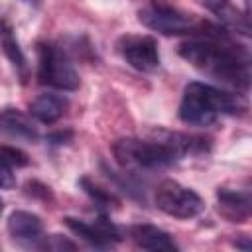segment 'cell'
<instances>
[{"label": "cell", "instance_id": "14", "mask_svg": "<svg viewBox=\"0 0 252 252\" xmlns=\"http://www.w3.org/2000/svg\"><path fill=\"white\" fill-rule=\"evenodd\" d=\"M0 45H2L4 53H6V57L10 59V63L14 65V69L18 71V75L22 77V81H26L28 79V61H26V55H24V51H22V47H20L14 32H12V28L4 20H0Z\"/></svg>", "mask_w": 252, "mask_h": 252}, {"label": "cell", "instance_id": "7", "mask_svg": "<svg viewBox=\"0 0 252 252\" xmlns=\"http://www.w3.org/2000/svg\"><path fill=\"white\" fill-rule=\"evenodd\" d=\"M158 39L152 35L124 33L116 41V51L120 57L140 73H154L159 69V49Z\"/></svg>", "mask_w": 252, "mask_h": 252}, {"label": "cell", "instance_id": "3", "mask_svg": "<svg viewBox=\"0 0 252 252\" xmlns=\"http://www.w3.org/2000/svg\"><path fill=\"white\" fill-rule=\"evenodd\" d=\"M248 102L240 93H228L209 83L191 81L183 89L179 102V120L189 126H211L219 116H240Z\"/></svg>", "mask_w": 252, "mask_h": 252}, {"label": "cell", "instance_id": "17", "mask_svg": "<svg viewBox=\"0 0 252 252\" xmlns=\"http://www.w3.org/2000/svg\"><path fill=\"white\" fill-rule=\"evenodd\" d=\"M0 154H2V158H4L12 167H24V165L30 163L28 156H26L22 150L14 148V146H0Z\"/></svg>", "mask_w": 252, "mask_h": 252}, {"label": "cell", "instance_id": "15", "mask_svg": "<svg viewBox=\"0 0 252 252\" xmlns=\"http://www.w3.org/2000/svg\"><path fill=\"white\" fill-rule=\"evenodd\" d=\"M79 187H81V189L91 197V201H93L98 209H102V211L116 209V207L120 205V199H118L112 191L100 187L98 183H94V181H93L91 177H87V175H83V177L79 179Z\"/></svg>", "mask_w": 252, "mask_h": 252}, {"label": "cell", "instance_id": "10", "mask_svg": "<svg viewBox=\"0 0 252 252\" xmlns=\"http://www.w3.org/2000/svg\"><path fill=\"white\" fill-rule=\"evenodd\" d=\"M219 213L228 222H246L252 213V195L248 187H219Z\"/></svg>", "mask_w": 252, "mask_h": 252}, {"label": "cell", "instance_id": "1", "mask_svg": "<svg viewBox=\"0 0 252 252\" xmlns=\"http://www.w3.org/2000/svg\"><path fill=\"white\" fill-rule=\"evenodd\" d=\"M179 55L203 75L246 94L250 87L248 49L238 45L222 28H217L209 35L183 41L179 45Z\"/></svg>", "mask_w": 252, "mask_h": 252}, {"label": "cell", "instance_id": "8", "mask_svg": "<svg viewBox=\"0 0 252 252\" xmlns=\"http://www.w3.org/2000/svg\"><path fill=\"white\" fill-rule=\"evenodd\" d=\"M63 222L75 236H79L89 246L98 248V250L110 248V246L118 244L124 238L120 228L112 220H108L104 215L96 217L94 220H83V219H75V217H65Z\"/></svg>", "mask_w": 252, "mask_h": 252}, {"label": "cell", "instance_id": "13", "mask_svg": "<svg viewBox=\"0 0 252 252\" xmlns=\"http://www.w3.org/2000/svg\"><path fill=\"white\" fill-rule=\"evenodd\" d=\"M69 108V98L55 93L39 94L30 104V114L41 124H55Z\"/></svg>", "mask_w": 252, "mask_h": 252}, {"label": "cell", "instance_id": "22", "mask_svg": "<svg viewBox=\"0 0 252 252\" xmlns=\"http://www.w3.org/2000/svg\"><path fill=\"white\" fill-rule=\"evenodd\" d=\"M234 246L236 248H242V250H250L252 248V242L246 234H240V240H234Z\"/></svg>", "mask_w": 252, "mask_h": 252}, {"label": "cell", "instance_id": "24", "mask_svg": "<svg viewBox=\"0 0 252 252\" xmlns=\"http://www.w3.org/2000/svg\"><path fill=\"white\" fill-rule=\"evenodd\" d=\"M2 211H4V201L0 199V215H2Z\"/></svg>", "mask_w": 252, "mask_h": 252}, {"label": "cell", "instance_id": "23", "mask_svg": "<svg viewBox=\"0 0 252 252\" xmlns=\"http://www.w3.org/2000/svg\"><path fill=\"white\" fill-rule=\"evenodd\" d=\"M24 2H28V4H32V6H39V4H41V0H24Z\"/></svg>", "mask_w": 252, "mask_h": 252}, {"label": "cell", "instance_id": "18", "mask_svg": "<svg viewBox=\"0 0 252 252\" xmlns=\"http://www.w3.org/2000/svg\"><path fill=\"white\" fill-rule=\"evenodd\" d=\"M14 187H16L14 167L0 154V189H14Z\"/></svg>", "mask_w": 252, "mask_h": 252}, {"label": "cell", "instance_id": "19", "mask_svg": "<svg viewBox=\"0 0 252 252\" xmlns=\"http://www.w3.org/2000/svg\"><path fill=\"white\" fill-rule=\"evenodd\" d=\"M26 193H28L30 197H33V199H41V201H49V199L53 197V195H51V189H49L47 185L35 181V179L26 183Z\"/></svg>", "mask_w": 252, "mask_h": 252}, {"label": "cell", "instance_id": "20", "mask_svg": "<svg viewBox=\"0 0 252 252\" xmlns=\"http://www.w3.org/2000/svg\"><path fill=\"white\" fill-rule=\"evenodd\" d=\"M45 140L53 146H63V144H69L73 140V130H57V132H51L45 136Z\"/></svg>", "mask_w": 252, "mask_h": 252}, {"label": "cell", "instance_id": "6", "mask_svg": "<svg viewBox=\"0 0 252 252\" xmlns=\"http://www.w3.org/2000/svg\"><path fill=\"white\" fill-rule=\"evenodd\" d=\"M154 203L167 217L183 219V220L201 215L205 209V201L201 199V195L175 179H163L156 187Z\"/></svg>", "mask_w": 252, "mask_h": 252}, {"label": "cell", "instance_id": "12", "mask_svg": "<svg viewBox=\"0 0 252 252\" xmlns=\"http://www.w3.org/2000/svg\"><path fill=\"white\" fill-rule=\"evenodd\" d=\"M130 238L142 250H152V252H175V250H179L173 236L169 232L161 230L159 226H154V224L130 226Z\"/></svg>", "mask_w": 252, "mask_h": 252}, {"label": "cell", "instance_id": "9", "mask_svg": "<svg viewBox=\"0 0 252 252\" xmlns=\"http://www.w3.org/2000/svg\"><path fill=\"white\" fill-rule=\"evenodd\" d=\"M0 134L10 140L35 144L39 140V128L32 114H26L14 106L0 110Z\"/></svg>", "mask_w": 252, "mask_h": 252}, {"label": "cell", "instance_id": "21", "mask_svg": "<svg viewBox=\"0 0 252 252\" xmlns=\"http://www.w3.org/2000/svg\"><path fill=\"white\" fill-rule=\"evenodd\" d=\"M205 4H207V8H209L211 12L219 14V12H222L226 6H230V0H205Z\"/></svg>", "mask_w": 252, "mask_h": 252}, {"label": "cell", "instance_id": "4", "mask_svg": "<svg viewBox=\"0 0 252 252\" xmlns=\"http://www.w3.org/2000/svg\"><path fill=\"white\" fill-rule=\"evenodd\" d=\"M138 20L154 32H159L163 35H193V37H201V35H209L217 30V26H213L207 20L197 18L195 14H189L177 6H171L167 2L156 0L146 4L140 12H138Z\"/></svg>", "mask_w": 252, "mask_h": 252}, {"label": "cell", "instance_id": "16", "mask_svg": "<svg viewBox=\"0 0 252 252\" xmlns=\"http://www.w3.org/2000/svg\"><path fill=\"white\" fill-rule=\"evenodd\" d=\"M37 248L41 250H75L77 244L69 238H65L63 234H49V236H41V240L37 242Z\"/></svg>", "mask_w": 252, "mask_h": 252}, {"label": "cell", "instance_id": "11", "mask_svg": "<svg viewBox=\"0 0 252 252\" xmlns=\"http://www.w3.org/2000/svg\"><path fill=\"white\" fill-rule=\"evenodd\" d=\"M8 234L22 246L37 248V242L43 236V220L32 211H14L6 220Z\"/></svg>", "mask_w": 252, "mask_h": 252}, {"label": "cell", "instance_id": "2", "mask_svg": "<svg viewBox=\"0 0 252 252\" xmlns=\"http://www.w3.org/2000/svg\"><path fill=\"white\" fill-rule=\"evenodd\" d=\"M211 142L201 136H189L169 130H156L152 140L118 138L112 144V156L122 169L152 171L179 161L187 154L207 152Z\"/></svg>", "mask_w": 252, "mask_h": 252}, {"label": "cell", "instance_id": "5", "mask_svg": "<svg viewBox=\"0 0 252 252\" xmlns=\"http://www.w3.org/2000/svg\"><path fill=\"white\" fill-rule=\"evenodd\" d=\"M37 79L41 85L57 91H77L81 85L69 53L51 41L37 43Z\"/></svg>", "mask_w": 252, "mask_h": 252}]
</instances>
